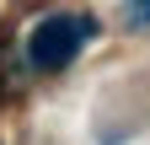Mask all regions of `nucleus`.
Instances as JSON below:
<instances>
[{"mask_svg": "<svg viewBox=\"0 0 150 145\" xmlns=\"http://www.w3.org/2000/svg\"><path fill=\"white\" fill-rule=\"evenodd\" d=\"M134 16H139V22H150V0H134Z\"/></svg>", "mask_w": 150, "mask_h": 145, "instance_id": "nucleus-2", "label": "nucleus"}, {"mask_svg": "<svg viewBox=\"0 0 150 145\" xmlns=\"http://www.w3.org/2000/svg\"><path fill=\"white\" fill-rule=\"evenodd\" d=\"M91 38H97V22L91 16H43L27 32V59L38 70H64Z\"/></svg>", "mask_w": 150, "mask_h": 145, "instance_id": "nucleus-1", "label": "nucleus"}]
</instances>
